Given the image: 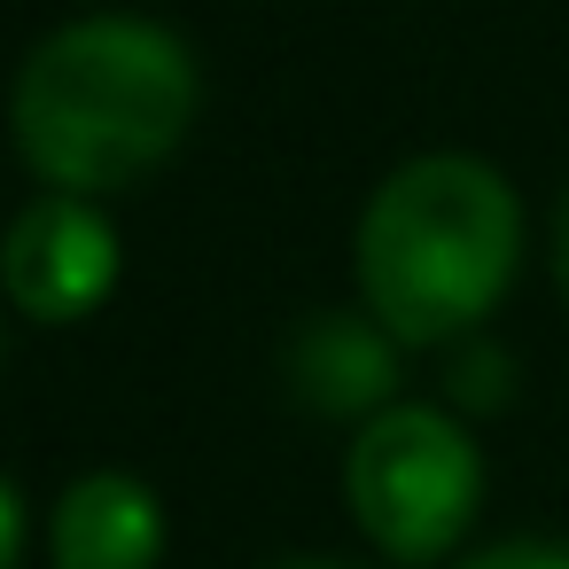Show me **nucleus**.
Instances as JSON below:
<instances>
[{
  "mask_svg": "<svg viewBox=\"0 0 569 569\" xmlns=\"http://www.w3.org/2000/svg\"><path fill=\"white\" fill-rule=\"evenodd\" d=\"M9 126L40 188L102 203L188 141L196 56L149 17H79L24 56Z\"/></svg>",
  "mask_w": 569,
  "mask_h": 569,
  "instance_id": "f257e3e1",
  "label": "nucleus"
},
{
  "mask_svg": "<svg viewBox=\"0 0 569 569\" xmlns=\"http://www.w3.org/2000/svg\"><path fill=\"white\" fill-rule=\"evenodd\" d=\"M359 297L398 343H460L522 266V203L499 164L437 149L398 164L351 234Z\"/></svg>",
  "mask_w": 569,
  "mask_h": 569,
  "instance_id": "f03ea898",
  "label": "nucleus"
},
{
  "mask_svg": "<svg viewBox=\"0 0 569 569\" xmlns=\"http://www.w3.org/2000/svg\"><path fill=\"white\" fill-rule=\"evenodd\" d=\"M483 499V452L445 406H382L343 452V507L375 553L421 569L445 561Z\"/></svg>",
  "mask_w": 569,
  "mask_h": 569,
  "instance_id": "7ed1b4c3",
  "label": "nucleus"
},
{
  "mask_svg": "<svg viewBox=\"0 0 569 569\" xmlns=\"http://www.w3.org/2000/svg\"><path fill=\"white\" fill-rule=\"evenodd\" d=\"M0 289L24 320L71 328L118 289V234L87 196L40 188L0 234Z\"/></svg>",
  "mask_w": 569,
  "mask_h": 569,
  "instance_id": "20e7f679",
  "label": "nucleus"
},
{
  "mask_svg": "<svg viewBox=\"0 0 569 569\" xmlns=\"http://www.w3.org/2000/svg\"><path fill=\"white\" fill-rule=\"evenodd\" d=\"M398 351L406 343L375 312H312L281 343V382L328 421H375L382 406H398Z\"/></svg>",
  "mask_w": 569,
  "mask_h": 569,
  "instance_id": "39448f33",
  "label": "nucleus"
},
{
  "mask_svg": "<svg viewBox=\"0 0 569 569\" xmlns=\"http://www.w3.org/2000/svg\"><path fill=\"white\" fill-rule=\"evenodd\" d=\"M48 553H56V569H157L164 507L141 476L94 468V476L63 483V499L48 515Z\"/></svg>",
  "mask_w": 569,
  "mask_h": 569,
  "instance_id": "423d86ee",
  "label": "nucleus"
},
{
  "mask_svg": "<svg viewBox=\"0 0 569 569\" xmlns=\"http://www.w3.org/2000/svg\"><path fill=\"white\" fill-rule=\"evenodd\" d=\"M445 390H452L460 413H499L507 390H515V359H507L499 343L460 336V343H452V367H445Z\"/></svg>",
  "mask_w": 569,
  "mask_h": 569,
  "instance_id": "0eeeda50",
  "label": "nucleus"
},
{
  "mask_svg": "<svg viewBox=\"0 0 569 569\" xmlns=\"http://www.w3.org/2000/svg\"><path fill=\"white\" fill-rule=\"evenodd\" d=\"M460 569H569V546H553V538H499V546L468 553Z\"/></svg>",
  "mask_w": 569,
  "mask_h": 569,
  "instance_id": "6e6552de",
  "label": "nucleus"
},
{
  "mask_svg": "<svg viewBox=\"0 0 569 569\" xmlns=\"http://www.w3.org/2000/svg\"><path fill=\"white\" fill-rule=\"evenodd\" d=\"M17 561H24V499L0 476V569H17Z\"/></svg>",
  "mask_w": 569,
  "mask_h": 569,
  "instance_id": "1a4fd4ad",
  "label": "nucleus"
},
{
  "mask_svg": "<svg viewBox=\"0 0 569 569\" xmlns=\"http://www.w3.org/2000/svg\"><path fill=\"white\" fill-rule=\"evenodd\" d=\"M553 281H561V297H569V188H561V203H553Z\"/></svg>",
  "mask_w": 569,
  "mask_h": 569,
  "instance_id": "9d476101",
  "label": "nucleus"
},
{
  "mask_svg": "<svg viewBox=\"0 0 569 569\" xmlns=\"http://www.w3.org/2000/svg\"><path fill=\"white\" fill-rule=\"evenodd\" d=\"M273 569H359V561H328V553H297V561H273Z\"/></svg>",
  "mask_w": 569,
  "mask_h": 569,
  "instance_id": "9b49d317",
  "label": "nucleus"
},
{
  "mask_svg": "<svg viewBox=\"0 0 569 569\" xmlns=\"http://www.w3.org/2000/svg\"><path fill=\"white\" fill-rule=\"evenodd\" d=\"M0 351H9V336H0Z\"/></svg>",
  "mask_w": 569,
  "mask_h": 569,
  "instance_id": "f8f14e48",
  "label": "nucleus"
}]
</instances>
